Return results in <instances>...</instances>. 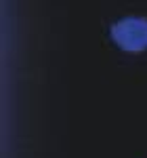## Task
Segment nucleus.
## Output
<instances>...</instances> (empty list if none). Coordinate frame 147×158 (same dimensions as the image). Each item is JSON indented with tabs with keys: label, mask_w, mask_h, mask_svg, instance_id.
<instances>
[{
	"label": "nucleus",
	"mask_w": 147,
	"mask_h": 158,
	"mask_svg": "<svg viewBox=\"0 0 147 158\" xmlns=\"http://www.w3.org/2000/svg\"><path fill=\"white\" fill-rule=\"evenodd\" d=\"M111 40L116 47L128 53H141L147 49V19L124 17L111 25Z\"/></svg>",
	"instance_id": "f257e3e1"
}]
</instances>
